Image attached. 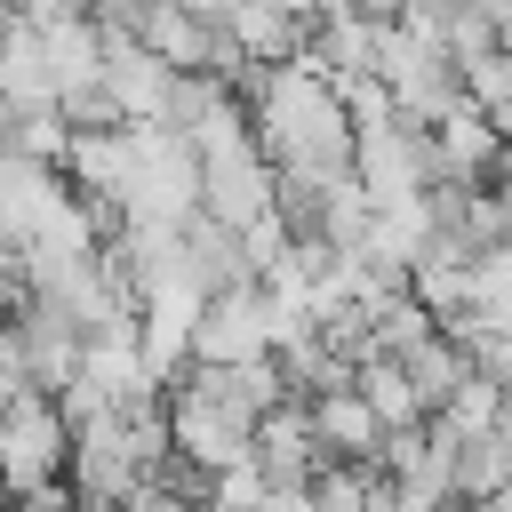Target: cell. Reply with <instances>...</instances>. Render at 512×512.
Returning a JSON list of instances; mask_svg holds the SVG:
<instances>
[{"label":"cell","mask_w":512,"mask_h":512,"mask_svg":"<svg viewBox=\"0 0 512 512\" xmlns=\"http://www.w3.org/2000/svg\"><path fill=\"white\" fill-rule=\"evenodd\" d=\"M248 112H256V144L272 152V168L312 176V184L360 176V128H352V104H344V88H336L312 56L272 64L264 88L248 96Z\"/></svg>","instance_id":"1"},{"label":"cell","mask_w":512,"mask_h":512,"mask_svg":"<svg viewBox=\"0 0 512 512\" xmlns=\"http://www.w3.org/2000/svg\"><path fill=\"white\" fill-rule=\"evenodd\" d=\"M64 480H72V496H80L88 512L136 504V496H144V480H152V448H144L136 416H128V408H112V416L80 424V432H72V464H64Z\"/></svg>","instance_id":"2"},{"label":"cell","mask_w":512,"mask_h":512,"mask_svg":"<svg viewBox=\"0 0 512 512\" xmlns=\"http://www.w3.org/2000/svg\"><path fill=\"white\" fill-rule=\"evenodd\" d=\"M168 432H176V456H192L208 480L232 472V464H256V424L240 408H224L192 368L168 384Z\"/></svg>","instance_id":"3"},{"label":"cell","mask_w":512,"mask_h":512,"mask_svg":"<svg viewBox=\"0 0 512 512\" xmlns=\"http://www.w3.org/2000/svg\"><path fill=\"white\" fill-rule=\"evenodd\" d=\"M360 184L376 192V208H400V200H424L432 184H440V144H432V128H416V120H368L360 128Z\"/></svg>","instance_id":"4"},{"label":"cell","mask_w":512,"mask_h":512,"mask_svg":"<svg viewBox=\"0 0 512 512\" xmlns=\"http://www.w3.org/2000/svg\"><path fill=\"white\" fill-rule=\"evenodd\" d=\"M280 352V304L264 288H224L208 296L200 328H192V368H248Z\"/></svg>","instance_id":"5"},{"label":"cell","mask_w":512,"mask_h":512,"mask_svg":"<svg viewBox=\"0 0 512 512\" xmlns=\"http://www.w3.org/2000/svg\"><path fill=\"white\" fill-rule=\"evenodd\" d=\"M0 448H8V488H16V496L56 488V480H64V464H72V424H64L56 392H8Z\"/></svg>","instance_id":"6"},{"label":"cell","mask_w":512,"mask_h":512,"mask_svg":"<svg viewBox=\"0 0 512 512\" xmlns=\"http://www.w3.org/2000/svg\"><path fill=\"white\" fill-rule=\"evenodd\" d=\"M200 168H208V216H216V224L256 232L264 216H280V168H272V152H264L256 136L208 152Z\"/></svg>","instance_id":"7"},{"label":"cell","mask_w":512,"mask_h":512,"mask_svg":"<svg viewBox=\"0 0 512 512\" xmlns=\"http://www.w3.org/2000/svg\"><path fill=\"white\" fill-rule=\"evenodd\" d=\"M176 64L128 32H104V88L120 104V120H168V96H176Z\"/></svg>","instance_id":"8"},{"label":"cell","mask_w":512,"mask_h":512,"mask_svg":"<svg viewBox=\"0 0 512 512\" xmlns=\"http://www.w3.org/2000/svg\"><path fill=\"white\" fill-rule=\"evenodd\" d=\"M40 56H48V96L56 104L104 88V24L96 16H40Z\"/></svg>","instance_id":"9"},{"label":"cell","mask_w":512,"mask_h":512,"mask_svg":"<svg viewBox=\"0 0 512 512\" xmlns=\"http://www.w3.org/2000/svg\"><path fill=\"white\" fill-rule=\"evenodd\" d=\"M64 200H72V176H64V168L8 152V168H0V232H8V248H24Z\"/></svg>","instance_id":"10"},{"label":"cell","mask_w":512,"mask_h":512,"mask_svg":"<svg viewBox=\"0 0 512 512\" xmlns=\"http://www.w3.org/2000/svg\"><path fill=\"white\" fill-rule=\"evenodd\" d=\"M312 432H320V448L336 456V464H368V456H384V416L368 408V392L360 384H344V392H320L312 400Z\"/></svg>","instance_id":"11"},{"label":"cell","mask_w":512,"mask_h":512,"mask_svg":"<svg viewBox=\"0 0 512 512\" xmlns=\"http://www.w3.org/2000/svg\"><path fill=\"white\" fill-rule=\"evenodd\" d=\"M216 32H224V24H208L200 8H184V0H160V8H152V24H144V48H160L176 72H208V56H216Z\"/></svg>","instance_id":"12"},{"label":"cell","mask_w":512,"mask_h":512,"mask_svg":"<svg viewBox=\"0 0 512 512\" xmlns=\"http://www.w3.org/2000/svg\"><path fill=\"white\" fill-rule=\"evenodd\" d=\"M400 368H408V384H416V392H424V408H432V416H440V408H448V400H456V392H464V376H472V368H480V360H472V352H464V344H456V336H448V328H440V336H432V344H416V352H408V360H400Z\"/></svg>","instance_id":"13"},{"label":"cell","mask_w":512,"mask_h":512,"mask_svg":"<svg viewBox=\"0 0 512 512\" xmlns=\"http://www.w3.org/2000/svg\"><path fill=\"white\" fill-rule=\"evenodd\" d=\"M360 392H368V408L384 416V432L432 424V408H424V392L408 384V368H400V360H360Z\"/></svg>","instance_id":"14"},{"label":"cell","mask_w":512,"mask_h":512,"mask_svg":"<svg viewBox=\"0 0 512 512\" xmlns=\"http://www.w3.org/2000/svg\"><path fill=\"white\" fill-rule=\"evenodd\" d=\"M504 408H512V392H504V376H488V368H472V376H464V392H456V400H448L440 416H448V424H456V432L472 440V432H496V424H504Z\"/></svg>","instance_id":"15"},{"label":"cell","mask_w":512,"mask_h":512,"mask_svg":"<svg viewBox=\"0 0 512 512\" xmlns=\"http://www.w3.org/2000/svg\"><path fill=\"white\" fill-rule=\"evenodd\" d=\"M16 512H88V504L72 496V480H56V488H32V496H16Z\"/></svg>","instance_id":"16"},{"label":"cell","mask_w":512,"mask_h":512,"mask_svg":"<svg viewBox=\"0 0 512 512\" xmlns=\"http://www.w3.org/2000/svg\"><path fill=\"white\" fill-rule=\"evenodd\" d=\"M496 192H504V208H512V152H504V168H496Z\"/></svg>","instance_id":"17"}]
</instances>
